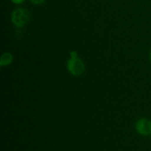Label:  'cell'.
<instances>
[{"label":"cell","instance_id":"cell-1","mask_svg":"<svg viewBox=\"0 0 151 151\" xmlns=\"http://www.w3.org/2000/svg\"><path fill=\"white\" fill-rule=\"evenodd\" d=\"M30 13L25 8H18L15 9L11 14V21L17 27L21 28L25 26L29 21Z\"/></svg>","mask_w":151,"mask_h":151},{"label":"cell","instance_id":"cell-2","mask_svg":"<svg viewBox=\"0 0 151 151\" xmlns=\"http://www.w3.org/2000/svg\"><path fill=\"white\" fill-rule=\"evenodd\" d=\"M135 128L139 134L149 136L151 134V121L146 118L139 119L136 123Z\"/></svg>","mask_w":151,"mask_h":151},{"label":"cell","instance_id":"cell-3","mask_svg":"<svg viewBox=\"0 0 151 151\" xmlns=\"http://www.w3.org/2000/svg\"><path fill=\"white\" fill-rule=\"evenodd\" d=\"M67 67L69 71L74 75L82 74L84 69L83 63L77 57L71 58L67 63Z\"/></svg>","mask_w":151,"mask_h":151},{"label":"cell","instance_id":"cell-4","mask_svg":"<svg viewBox=\"0 0 151 151\" xmlns=\"http://www.w3.org/2000/svg\"><path fill=\"white\" fill-rule=\"evenodd\" d=\"M12 55L9 52H5L4 53L1 57L0 60V64L1 65H6L9 64L12 61Z\"/></svg>","mask_w":151,"mask_h":151},{"label":"cell","instance_id":"cell-5","mask_svg":"<svg viewBox=\"0 0 151 151\" xmlns=\"http://www.w3.org/2000/svg\"><path fill=\"white\" fill-rule=\"evenodd\" d=\"M45 0H30L31 2L36 5H40L44 2Z\"/></svg>","mask_w":151,"mask_h":151},{"label":"cell","instance_id":"cell-6","mask_svg":"<svg viewBox=\"0 0 151 151\" xmlns=\"http://www.w3.org/2000/svg\"><path fill=\"white\" fill-rule=\"evenodd\" d=\"M12 2L14 4H21L25 0H11Z\"/></svg>","mask_w":151,"mask_h":151},{"label":"cell","instance_id":"cell-7","mask_svg":"<svg viewBox=\"0 0 151 151\" xmlns=\"http://www.w3.org/2000/svg\"><path fill=\"white\" fill-rule=\"evenodd\" d=\"M71 58H76L77 57V52L76 51H72L70 53Z\"/></svg>","mask_w":151,"mask_h":151},{"label":"cell","instance_id":"cell-8","mask_svg":"<svg viewBox=\"0 0 151 151\" xmlns=\"http://www.w3.org/2000/svg\"><path fill=\"white\" fill-rule=\"evenodd\" d=\"M149 57H150V60L151 61V51H150V53H149Z\"/></svg>","mask_w":151,"mask_h":151}]
</instances>
